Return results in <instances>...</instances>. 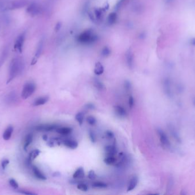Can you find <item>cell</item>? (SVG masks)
Returning <instances> with one entry per match:
<instances>
[{"instance_id": "obj_14", "label": "cell", "mask_w": 195, "mask_h": 195, "mask_svg": "<svg viewBox=\"0 0 195 195\" xmlns=\"http://www.w3.org/2000/svg\"><path fill=\"white\" fill-rule=\"evenodd\" d=\"M33 173H34L35 176L37 178L41 180H45L47 179L46 177L44 175V174L37 167L33 166Z\"/></svg>"}, {"instance_id": "obj_18", "label": "cell", "mask_w": 195, "mask_h": 195, "mask_svg": "<svg viewBox=\"0 0 195 195\" xmlns=\"http://www.w3.org/2000/svg\"><path fill=\"white\" fill-rule=\"evenodd\" d=\"M49 100V97L44 96L37 98L33 103L34 106H40L45 104Z\"/></svg>"}, {"instance_id": "obj_31", "label": "cell", "mask_w": 195, "mask_h": 195, "mask_svg": "<svg viewBox=\"0 0 195 195\" xmlns=\"http://www.w3.org/2000/svg\"><path fill=\"white\" fill-rule=\"evenodd\" d=\"M86 121L91 125H94L96 124V122H97L96 118L92 116H88L87 117V118H86Z\"/></svg>"}, {"instance_id": "obj_20", "label": "cell", "mask_w": 195, "mask_h": 195, "mask_svg": "<svg viewBox=\"0 0 195 195\" xmlns=\"http://www.w3.org/2000/svg\"><path fill=\"white\" fill-rule=\"evenodd\" d=\"M84 169L82 167L78 168L73 174V177L75 178H82L84 177Z\"/></svg>"}, {"instance_id": "obj_11", "label": "cell", "mask_w": 195, "mask_h": 195, "mask_svg": "<svg viewBox=\"0 0 195 195\" xmlns=\"http://www.w3.org/2000/svg\"><path fill=\"white\" fill-rule=\"evenodd\" d=\"M63 143L64 146L72 149H76L78 146V143L76 141L73 140L66 139L63 142Z\"/></svg>"}, {"instance_id": "obj_44", "label": "cell", "mask_w": 195, "mask_h": 195, "mask_svg": "<svg viewBox=\"0 0 195 195\" xmlns=\"http://www.w3.org/2000/svg\"><path fill=\"white\" fill-rule=\"evenodd\" d=\"M20 193H21L22 194H30V195L35 194V193H33V192H28V191H26V190L20 191Z\"/></svg>"}, {"instance_id": "obj_29", "label": "cell", "mask_w": 195, "mask_h": 195, "mask_svg": "<svg viewBox=\"0 0 195 195\" xmlns=\"http://www.w3.org/2000/svg\"><path fill=\"white\" fill-rule=\"evenodd\" d=\"M111 53V51L110 50V49L108 47V46H105L104 47L102 51H101V54L103 57H108L110 55Z\"/></svg>"}, {"instance_id": "obj_37", "label": "cell", "mask_w": 195, "mask_h": 195, "mask_svg": "<svg viewBox=\"0 0 195 195\" xmlns=\"http://www.w3.org/2000/svg\"><path fill=\"white\" fill-rule=\"evenodd\" d=\"M125 1V0H119L118 2L116 5H115V9L119 10L122 6V5L124 4V3Z\"/></svg>"}, {"instance_id": "obj_28", "label": "cell", "mask_w": 195, "mask_h": 195, "mask_svg": "<svg viewBox=\"0 0 195 195\" xmlns=\"http://www.w3.org/2000/svg\"><path fill=\"white\" fill-rule=\"evenodd\" d=\"M94 13H95V17L97 21L100 20L102 19V15H103V10H102V9L97 8L95 9Z\"/></svg>"}, {"instance_id": "obj_7", "label": "cell", "mask_w": 195, "mask_h": 195, "mask_svg": "<svg viewBox=\"0 0 195 195\" xmlns=\"http://www.w3.org/2000/svg\"><path fill=\"white\" fill-rule=\"evenodd\" d=\"M43 45H44V42H43V40H41L38 44V46L37 47V49H36V51H35V54H34V57L32 60V65H34L38 59L39 58V57L41 56L42 53V51H43Z\"/></svg>"}, {"instance_id": "obj_32", "label": "cell", "mask_w": 195, "mask_h": 195, "mask_svg": "<svg viewBox=\"0 0 195 195\" xmlns=\"http://www.w3.org/2000/svg\"><path fill=\"white\" fill-rule=\"evenodd\" d=\"M89 137H90L91 141L93 143H95L97 141V139H96V136H95V135L94 133V132L93 131H91V130H90L89 132Z\"/></svg>"}, {"instance_id": "obj_38", "label": "cell", "mask_w": 195, "mask_h": 195, "mask_svg": "<svg viewBox=\"0 0 195 195\" xmlns=\"http://www.w3.org/2000/svg\"><path fill=\"white\" fill-rule=\"evenodd\" d=\"M124 88L127 91H129L130 89H131V83H130L129 81L127 80L124 82Z\"/></svg>"}, {"instance_id": "obj_23", "label": "cell", "mask_w": 195, "mask_h": 195, "mask_svg": "<svg viewBox=\"0 0 195 195\" xmlns=\"http://www.w3.org/2000/svg\"><path fill=\"white\" fill-rule=\"evenodd\" d=\"M33 135L32 134H29L26 136L25 140V143H24V149L26 150V148L30 145V144L33 141Z\"/></svg>"}, {"instance_id": "obj_15", "label": "cell", "mask_w": 195, "mask_h": 195, "mask_svg": "<svg viewBox=\"0 0 195 195\" xmlns=\"http://www.w3.org/2000/svg\"><path fill=\"white\" fill-rule=\"evenodd\" d=\"M105 152L108 156H114L116 153V148L115 143H114L112 145H108L104 148Z\"/></svg>"}, {"instance_id": "obj_13", "label": "cell", "mask_w": 195, "mask_h": 195, "mask_svg": "<svg viewBox=\"0 0 195 195\" xmlns=\"http://www.w3.org/2000/svg\"><path fill=\"white\" fill-rule=\"evenodd\" d=\"M94 72V73L97 76L101 75L103 73L104 67L103 66V65L100 62H97L95 63Z\"/></svg>"}, {"instance_id": "obj_17", "label": "cell", "mask_w": 195, "mask_h": 195, "mask_svg": "<svg viewBox=\"0 0 195 195\" xmlns=\"http://www.w3.org/2000/svg\"><path fill=\"white\" fill-rule=\"evenodd\" d=\"M114 110L116 114L120 117H125L127 114L126 110L121 106L116 105L114 106Z\"/></svg>"}, {"instance_id": "obj_34", "label": "cell", "mask_w": 195, "mask_h": 195, "mask_svg": "<svg viewBox=\"0 0 195 195\" xmlns=\"http://www.w3.org/2000/svg\"><path fill=\"white\" fill-rule=\"evenodd\" d=\"M9 184L14 189H17L18 188V184L17 181L14 179H11L9 180Z\"/></svg>"}, {"instance_id": "obj_21", "label": "cell", "mask_w": 195, "mask_h": 195, "mask_svg": "<svg viewBox=\"0 0 195 195\" xmlns=\"http://www.w3.org/2000/svg\"><path fill=\"white\" fill-rule=\"evenodd\" d=\"M8 48H5L4 50L3 51L1 56H0V68L3 65V64L5 62V59L7 58L8 54Z\"/></svg>"}, {"instance_id": "obj_35", "label": "cell", "mask_w": 195, "mask_h": 195, "mask_svg": "<svg viewBox=\"0 0 195 195\" xmlns=\"http://www.w3.org/2000/svg\"><path fill=\"white\" fill-rule=\"evenodd\" d=\"M88 177L90 180H94L97 177V175H96L94 171H93V170L90 171L89 172V174H88Z\"/></svg>"}, {"instance_id": "obj_2", "label": "cell", "mask_w": 195, "mask_h": 195, "mask_svg": "<svg viewBox=\"0 0 195 195\" xmlns=\"http://www.w3.org/2000/svg\"><path fill=\"white\" fill-rule=\"evenodd\" d=\"M28 5V0H0V11L4 12L18 9Z\"/></svg>"}, {"instance_id": "obj_22", "label": "cell", "mask_w": 195, "mask_h": 195, "mask_svg": "<svg viewBox=\"0 0 195 195\" xmlns=\"http://www.w3.org/2000/svg\"><path fill=\"white\" fill-rule=\"evenodd\" d=\"M17 99V96H16V94L14 92H12L10 93L8 95V96H7V97L6 98L8 103H12V104L14 103L16 101Z\"/></svg>"}, {"instance_id": "obj_41", "label": "cell", "mask_w": 195, "mask_h": 195, "mask_svg": "<svg viewBox=\"0 0 195 195\" xmlns=\"http://www.w3.org/2000/svg\"><path fill=\"white\" fill-rule=\"evenodd\" d=\"M9 163V161L8 160H4V161H3V162L1 163V166H2L3 168L5 169L8 166Z\"/></svg>"}, {"instance_id": "obj_42", "label": "cell", "mask_w": 195, "mask_h": 195, "mask_svg": "<svg viewBox=\"0 0 195 195\" xmlns=\"http://www.w3.org/2000/svg\"><path fill=\"white\" fill-rule=\"evenodd\" d=\"M89 18L90 19V20L94 22H96V19H95V17L93 15V14L91 13V12H89Z\"/></svg>"}, {"instance_id": "obj_8", "label": "cell", "mask_w": 195, "mask_h": 195, "mask_svg": "<svg viewBox=\"0 0 195 195\" xmlns=\"http://www.w3.org/2000/svg\"><path fill=\"white\" fill-rule=\"evenodd\" d=\"M125 58L128 68L132 69L134 67V54L130 49H128L127 51L125 53Z\"/></svg>"}, {"instance_id": "obj_39", "label": "cell", "mask_w": 195, "mask_h": 195, "mask_svg": "<svg viewBox=\"0 0 195 195\" xmlns=\"http://www.w3.org/2000/svg\"><path fill=\"white\" fill-rule=\"evenodd\" d=\"M106 137L108 139H112L114 137V134H113L112 132L110 131H107L106 132Z\"/></svg>"}, {"instance_id": "obj_19", "label": "cell", "mask_w": 195, "mask_h": 195, "mask_svg": "<svg viewBox=\"0 0 195 195\" xmlns=\"http://www.w3.org/2000/svg\"><path fill=\"white\" fill-rule=\"evenodd\" d=\"M117 20V15L115 12L110 13L107 18V23L109 25H114Z\"/></svg>"}, {"instance_id": "obj_25", "label": "cell", "mask_w": 195, "mask_h": 195, "mask_svg": "<svg viewBox=\"0 0 195 195\" xmlns=\"http://www.w3.org/2000/svg\"><path fill=\"white\" fill-rule=\"evenodd\" d=\"M76 120L77 121L79 125H82V124L83 123L84 121V118H85V115L82 112H79L76 115Z\"/></svg>"}, {"instance_id": "obj_3", "label": "cell", "mask_w": 195, "mask_h": 195, "mask_svg": "<svg viewBox=\"0 0 195 195\" xmlns=\"http://www.w3.org/2000/svg\"><path fill=\"white\" fill-rule=\"evenodd\" d=\"M98 40V36L91 29H88L81 33L77 38L78 42L82 44L89 45L94 43Z\"/></svg>"}, {"instance_id": "obj_36", "label": "cell", "mask_w": 195, "mask_h": 195, "mask_svg": "<svg viewBox=\"0 0 195 195\" xmlns=\"http://www.w3.org/2000/svg\"><path fill=\"white\" fill-rule=\"evenodd\" d=\"M128 104H129V106L130 108H133L134 105V98L133 96H129V100H128Z\"/></svg>"}, {"instance_id": "obj_9", "label": "cell", "mask_w": 195, "mask_h": 195, "mask_svg": "<svg viewBox=\"0 0 195 195\" xmlns=\"http://www.w3.org/2000/svg\"><path fill=\"white\" fill-rule=\"evenodd\" d=\"M57 128V126L55 125H42L38 126L37 129L39 131L49 132L53 130H56Z\"/></svg>"}, {"instance_id": "obj_30", "label": "cell", "mask_w": 195, "mask_h": 195, "mask_svg": "<svg viewBox=\"0 0 195 195\" xmlns=\"http://www.w3.org/2000/svg\"><path fill=\"white\" fill-rule=\"evenodd\" d=\"M92 185L93 187L96 188H106L107 187V185L102 182H95Z\"/></svg>"}, {"instance_id": "obj_27", "label": "cell", "mask_w": 195, "mask_h": 195, "mask_svg": "<svg viewBox=\"0 0 195 195\" xmlns=\"http://www.w3.org/2000/svg\"><path fill=\"white\" fill-rule=\"evenodd\" d=\"M94 86L99 90H103L104 88L103 84L99 80L95 78L94 79Z\"/></svg>"}, {"instance_id": "obj_12", "label": "cell", "mask_w": 195, "mask_h": 195, "mask_svg": "<svg viewBox=\"0 0 195 195\" xmlns=\"http://www.w3.org/2000/svg\"><path fill=\"white\" fill-rule=\"evenodd\" d=\"M56 132L62 135H68L72 133V129L68 127H62V128H57L56 129Z\"/></svg>"}, {"instance_id": "obj_40", "label": "cell", "mask_w": 195, "mask_h": 195, "mask_svg": "<svg viewBox=\"0 0 195 195\" xmlns=\"http://www.w3.org/2000/svg\"><path fill=\"white\" fill-rule=\"evenodd\" d=\"M85 107H86V108L87 109H95V108L94 104H92V103L87 104L85 105Z\"/></svg>"}, {"instance_id": "obj_43", "label": "cell", "mask_w": 195, "mask_h": 195, "mask_svg": "<svg viewBox=\"0 0 195 195\" xmlns=\"http://www.w3.org/2000/svg\"><path fill=\"white\" fill-rule=\"evenodd\" d=\"M61 26H62V23L60 22H57L56 24L55 25V30L56 32L58 31L61 28Z\"/></svg>"}, {"instance_id": "obj_26", "label": "cell", "mask_w": 195, "mask_h": 195, "mask_svg": "<svg viewBox=\"0 0 195 195\" xmlns=\"http://www.w3.org/2000/svg\"><path fill=\"white\" fill-rule=\"evenodd\" d=\"M39 153H40V151L38 149H35L32 152H31L29 155V161H32L34 160L39 155Z\"/></svg>"}, {"instance_id": "obj_5", "label": "cell", "mask_w": 195, "mask_h": 195, "mask_svg": "<svg viewBox=\"0 0 195 195\" xmlns=\"http://www.w3.org/2000/svg\"><path fill=\"white\" fill-rule=\"evenodd\" d=\"M26 12L32 16H36L42 12L41 7L36 3L29 4L26 8Z\"/></svg>"}, {"instance_id": "obj_1", "label": "cell", "mask_w": 195, "mask_h": 195, "mask_svg": "<svg viewBox=\"0 0 195 195\" xmlns=\"http://www.w3.org/2000/svg\"><path fill=\"white\" fill-rule=\"evenodd\" d=\"M24 61L21 57H16L12 59L10 67L8 83L21 74L24 69Z\"/></svg>"}, {"instance_id": "obj_16", "label": "cell", "mask_w": 195, "mask_h": 195, "mask_svg": "<svg viewBox=\"0 0 195 195\" xmlns=\"http://www.w3.org/2000/svg\"><path fill=\"white\" fill-rule=\"evenodd\" d=\"M13 132V128L12 126H9V127H8L3 134V139L6 141L9 140L12 136Z\"/></svg>"}, {"instance_id": "obj_10", "label": "cell", "mask_w": 195, "mask_h": 195, "mask_svg": "<svg viewBox=\"0 0 195 195\" xmlns=\"http://www.w3.org/2000/svg\"><path fill=\"white\" fill-rule=\"evenodd\" d=\"M138 183V178L137 176H133L129 182V184L127 188V192L131 191L134 190L137 186Z\"/></svg>"}, {"instance_id": "obj_24", "label": "cell", "mask_w": 195, "mask_h": 195, "mask_svg": "<svg viewBox=\"0 0 195 195\" xmlns=\"http://www.w3.org/2000/svg\"><path fill=\"white\" fill-rule=\"evenodd\" d=\"M116 160L114 156H108L104 160V162L107 165L114 164L116 163Z\"/></svg>"}, {"instance_id": "obj_4", "label": "cell", "mask_w": 195, "mask_h": 195, "mask_svg": "<svg viewBox=\"0 0 195 195\" xmlns=\"http://www.w3.org/2000/svg\"><path fill=\"white\" fill-rule=\"evenodd\" d=\"M35 91V85L33 83H26L22 89L21 97L23 99L26 100L30 97Z\"/></svg>"}, {"instance_id": "obj_33", "label": "cell", "mask_w": 195, "mask_h": 195, "mask_svg": "<svg viewBox=\"0 0 195 195\" xmlns=\"http://www.w3.org/2000/svg\"><path fill=\"white\" fill-rule=\"evenodd\" d=\"M77 188L78 189L82 190V191H83V192H86L88 190L87 186L85 184H83V183L79 184L77 186Z\"/></svg>"}, {"instance_id": "obj_6", "label": "cell", "mask_w": 195, "mask_h": 195, "mask_svg": "<svg viewBox=\"0 0 195 195\" xmlns=\"http://www.w3.org/2000/svg\"><path fill=\"white\" fill-rule=\"evenodd\" d=\"M26 34L25 33H22L21 34L18 38H17L15 44H14V48L16 50L18 51L20 53H22L23 50V47L25 40Z\"/></svg>"}]
</instances>
